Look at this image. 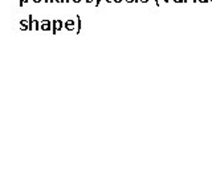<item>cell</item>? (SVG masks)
<instances>
[{
	"mask_svg": "<svg viewBox=\"0 0 212 179\" xmlns=\"http://www.w3.org/2000/svg\"><path fill=\"white\" fill-rule=\"evenodd\" d=\"M29 19V31H39L40 28V21H37L36 19H32V15L28 17Z\"/></svg>",
	"mask_w": 212,
	"mask_h": 179,
	"instance_id": "6da1fadb",
	"label": "cell"
},
{
	"mask_svg": "<svg viewBox=\"0 0 212 179\" xmlns=\"http://www.w3.org/2000/svg\"><path fill=\"white\" fill-rule=\"evenodd\" d=\"M64 27H65V23H63L61 20H53V28H52V29H53V33H57V32L63 29Z\"/></svg>",
	"mask_w": 212,
	"mask_h": 179,
	"instance_id": "7a4b0ae2",
	"label": "cell"
},
{
	"mask_svg": "<svg viewBox=\"0 0 212 179\" xmlns=\"http://www.w3.org/2000/svg\"><path fill=\"white\" fill-rule=\"evenodd\" d=\"M40 28H41V31H50L52 29V21H49V20L40 21Z\"/></svg>",
	"mask_w": 212,
	"mask_h": 179,
	"instance_id": "3957f363",
	"label": "cell"
},
{
	"mask_svg": "<svg viewBox=\"0 0 212 179\" xmlns=\"http://www.w3.org/2000/svg\"><path fill=\"white\" fill-rule=\"evenodd\" d=\"M74 28H77V23H74V20H67L65 21V29L68 31H74Z\"/></svg>",
	"mask_w": 212,
	"mask_h": 179,
	"instance_id": "277c9868",
	"label": "cell"
},
{
	"mask_svg": "<svg viewBox=\"0 0 212 179\" xmlns=\"http://www.w3.org/2000/svg\"><path fill=\"white\" fill-rule=\"evenodd\" d=\"M20 29L21 31H29V19H28V20L20 21Z\"/></svg>",
	"mask_w": 212,
	"mask_h": 179,
	"instance_id": "5b68a950",
	"label": "cell"
},
{
	"mask_svg": "<svg viewBox=\"0 0 212 179\" xmlns=\"http://www.w3.org/2000/svg\"><path fill=\"white\" fill-rule=\"evenodd\" d=\"M81 27H82L81 19H80V16H77V28H76V33H80V32H81Z\"/></svg>",
	"mask_w": 212,
	"mask_h": 179,
	"instance_id": "8992f818",
	"label": "cell"
},
{
	"mask_svg": "<svg viewBox=\"0 0 212 179\" xmlns=\"http://www.w3.org/2000/svg\"><path fill=\"white\" fill-rule=\"evenodd\" d=\"M27 2H29V0H20V7L24 6V4H25Z\"/></svg>",
	"mask_w": 212,
	"mask_h": 179,
	"instance_id": "52a82bcc",
	"label": "cell"
},
{
	"mask_svg": "<svg viewBox=\"0 0 212 179\" xmlns=\"http://www.w3.org/2000/svg\"><path fill=\"white\" fill-rule=\"evenodd\" d=\"M199 3H208V2H211V0H197Z\"/></svg>",
	"mask_w": 212,
	"mask_h": 179,
	"instance_id": "ba28073f",
	"label": "cell"
},
{
	"mask_svg": "<svg viewBox=\"0 0 212 179\" xmlns=\"http://www.w3.org/2000/svg\"><path fill=\"white\" fill-rule=\"evenodd\" d=\"M174 3H184V0H172Z\"/></svg>",
	"mask_w": 212,
	"mask_h": 179,
	"instance_id": "9c48e42d",
	"label": "cell"
},
{
	"mask_svg": "<svg viewBox=\"0 0 212 179\" xmlns=\"http://www.w3.org/2000/svg\"><path fill=\"white\" fill-rule=\"evenodd\" d=\"M100 3H101V0H96V6H97V7L100 6Z\"/></svg>",
	"mask_w": 212,
	"mask_h": 179,
	"instance_id": "30bf717a",
	"label": "cell"
},
{
	"mask_svg": "<svg viewBox=\"0 0 212 179\" xmlns=\"http://www.w3.org/2000/svg\"><path fill=\"white\" fill-rule=\"evenodd\" d=\"M155 6L159 7V0H155Z\"/></svg>",
	"mask_w": 212,
	"mask_h": 179,
	"instance_id": "8fae6325",
	"label": "cell"
},
{
	"mask_svg": "<svg viewBox=\"0 0 212 179\" xmlns=\"http://www.w3.org/2000/svg\"><path fill=\"white\" fill-rule=\"evenodd\" d=\"M114 3H121V2H123V0H113Z\"/></svg>",
	"mask_w": 212,
	"mask_h": 179,
	"instance_id": "7c38bea8",
	"label": "cell"
},
{
	"mask_svg": "<svg viewBox=\"0 0 212 179\" xmlns=\"http://www.w3.org/2000/svg\"><path fill=\"white\" fill-rule=\"evenodd\" d=\"M86 3H93V2H96V0H85Z\"/></svg>",
	"mask_w": 212,
	"mask_h": 179,
	"instance_id": "4fadbf2b",
	"label": "cell"
},
{
	"mask_svg": "<svg viewBox=\"0 0 212 179\" xmlns=\"http://www.w3.org/2000/svg\"><path fill=\"white\" fill-rule=\"evenodd\" d=\"M56 3H63V2H65V0H54Z\"/></svg>",
	"mask_w": 212,
	"mask_h": 179,
	"instance_id": "5bb4252c",
	"label": "cell"
},
{
	"mask_svg": "<svg viewBox=\"0 0 212 179\" xmlns=\"http://www.w3.org/2000/svg\"><path fill=\"white\" fill-rule=\"evenodd\" d=\"M127 3H135V0H126Z\"/></svg>",
	"mask_w": 212,
	"mask_h": 179,
	"instance_id": "9a60e30c",
	"label": "cell"
},
{
	"mask_svg": "<svg viewBox=\"0 0 212 179\" xmlns=\"http://www.w3.org/2000/svg\"><path fill=\"white\" fill-rule=\"evenodd\" d=\"M32 2H35V3H41L42 0H32Z\"/></svg>",
	"mask_w": 212,
	"mask_h": 179,
	"instance_id": "2e32d148",
	"label": "cell"
},
{
	"mask_svg": "<svg viewBox=\"0 0 212 179\" xmlns=\"http://www.w3.org/2000/svg\"><path fill=\"white\" fill-rule=\"evenodd\" d=\"M72 2H74V3H80V2H82V0H72Z\"/></svg>",
	"mask_w": 212,
	"mask_h": 179,
	"instance_id": "e0dca14e",
	"label": "cell"
},
{
	"mask_svg": "<svg viewBox=\"0 0 212 179\" xmlns=\"http://www.w3.org/2000/svg\"><path fill=\"white\" fill-rule=\"evenodd\" d=\"M149 0H141V3H147Z\"/></svg>",
	"mask_w": 212,
	"mask_h": 179,
	"instance_id": "ac0fdd59",
	"label": "cell"
},
{
	"mask_svg": "<svg viewBox=\"0 0 212 179\" xmlns=\"http://www.w3.org/2000/svg\"><path fill=\"white\" fill-rule=\"evenodd\" d=\"M187 2H191V0H184V3H187ZM192 2H194V0H192Z\"/></svg>",
	"mask_w": 212,
	"mask_h": 179,
	"instance_id": "d6986e66",
	"label": "cell"
},
{
	"mask_svg": "<svg viewBox=\"0 0 212 179\" xmlns=\"http://www.w3.org/2000/svg\"><path fill=\"white\" fill-rule=\"evenodd\" d=\"M106 2H107V3H111V2H113V0H106Z\"/></svg>",
	"mask_w": 212,
	"mask_h": 179,
	"instance_id": "ffe728a7",
	"label": "cell"
},
{
	"mask_svg": "<svg viewBox=\"0 0 212 179\" xmlns=\"http://www.w3.org/2000/svg\"><path fill=\"white\" fill-rule=\"evenodd\" d=\"M45 3H50V0H45Z\"/></svg>",
	"mask_w": 212,
	"mask_h": 179,
	"instance_id": "44dd1931",
	"label": "cell"
},
{
	"mask_svg": "<svg viewBox=\"0 0 212 179\" xmlns=\"http://www.w3.org/2000/svg\"><path fill=\"white\" fill-rule=\"evenodd\" d=\"M170 2V0H164V3H168Z\"/></svg>",
	"mask_w": 212,
	"mask_h": 179,
	"instance_id": "7402d4cb",
	"label": "cell"
},
{
	"mask_svg": "<svg viewBox=\"0 0 212 179\" xmlns=\"http://www.w3.org/2000/svg\"><path fill=\"white\" fill-rule=\"evenodd\" d=\"M70 2V0H65V3H69Z\"/></svg>",
	"mask_w": 212,
	"mask_h": 179,
	"instance_id": "603a6c76",
	"label": "cell"
},
{
	"mask_svg": "<svg viewBox=\"0 0 212 179\" xmlns=\"http://www.w3.org/2000/svg\"><path fill=\"white\" fill-rule=\"evenodd\" d=\"M196 2H197V0H194V3H196Z\"/></svg>",
	"mask_w": 212,
	"mask_h": 179,
	"instance_id": "cb8c5ba5",
	"label": "cell"
},
{
	"mask_svg": "<svg viewBox=\"0 0 212 179\" xmlns=\"http://www.w3.org/2000/svg\"><path fill=\"white\" fill-rule=\"evenodd\" d=\"M211 2H212V0H211Z\"/></svg>",
	"mask_w": 212,
	"mask_h": 179,
	"instance_id": "d4e9b609",
	"label": "cell"
}]
</instances>
